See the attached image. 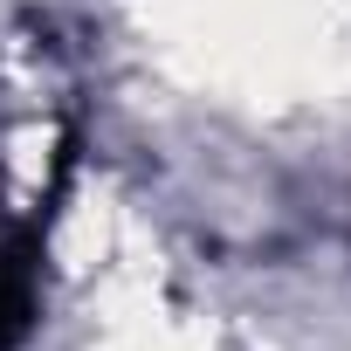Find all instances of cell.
I'll return each instance as SVG.
<instances>
[{
	"mask_svg": "<svg viewBox=\"0 0 351 351\" xmlns=\"http://www.w3.org/2000/svg\"><path fill=\"white\" fill-rule=\"evenodd\" d=\"M35 234L0 221V351H14L28 330H35Z\"/></svg>",
	"mask_w": 351,
	"mask_h": 351,
	"instance_id": "1",
	"label": "cell"
}]
</instances>
